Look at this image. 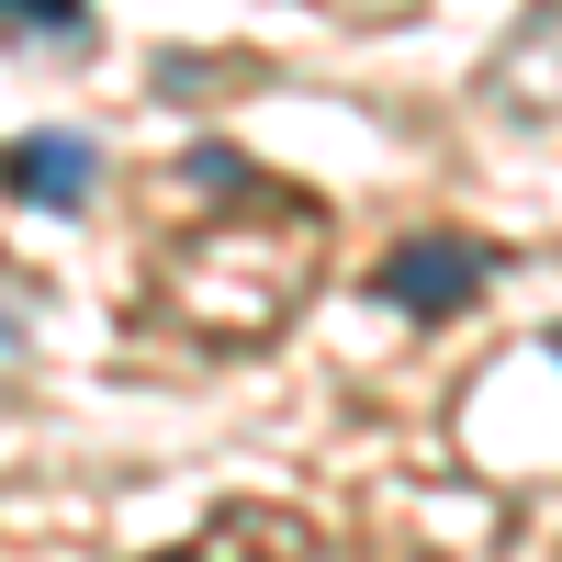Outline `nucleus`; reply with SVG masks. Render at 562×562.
Here are the masks:
<instances>
[{"label": "nucleus", "instance_id": "f257e3e1", "mask_svg": "<svg viewBox=\"0 0 562 562\" xmlns=\"http://www.w3.org/2000/svg\"><path fill=\"white\" fill-rule=\"evenodd\" d=\"M371 293H383L394 315H416V326H439V315H461L484 293V248L473 237H405L383 270H371Z\"/></svg>", "mask_w": 562, "mask_h": 562}, {"label": "nucleus", "instance_id": "f03ea898", "mask_svg": "<svg viewBox=\"0 0 562 562\" xmlns=\"http://www.w3.org/2000/svg\"><path fill=\"white\" fill-rule=\"evenodd\" d=\"M0 180H12V203H34V214H79L90 192H102V147L68 135V124H34V135H12Z\"/></svg>", "mask_w": 562, "mask_h": 562}, {"label": "nucleus", "instance_id": "7ed1b4c3", "mask_svg": "<svg viewBox=\"0 0 562 562\" xmlns=\"http://www.w3.org/2000/svg\"><path fill=\"white\" fill-rule=\"evenodd\" d=\"M0 45H34V57H79V45H90V0H0Z\"/></svg>", "mask_w": 562, "mask_h": 562}, {"label": "nucleus", "instance_id": "20e7f679", "mask_svg": "<svg viewBox=\"0 0 562 562\" xmlns=\"http://www.w3.org/2000/svg\"><path fill=\"white\" fill-rule=\"evenodd\" d=\"M540 68H551V90H540L529 113H562V0H551V12H540L518 45H506V57H495V90H518V79H540Z\"/></svg>", "mask_w": 562, "mask_h": 562}, {"label": "nucleus", "instance_id": "39448f33", "mask_svg": "<svg viewBox=\"0 0 562 562\" xmlns=\"http://www.w3.org/2000/svg\"><path fill=\"white\" fill-rule=\"evenodd\" d=\"M180 180H192V192H237L248 158H237V147H192V158H180Z\"/></svg>", "mask_w": 562, "mask_h": 562}, {"label": "nucleus", "instance_id": "423d86ee", "mask_svg": "<svg viewBox=\"0 0 562 562\" xmlns=\"http://www.w3.org/2000/svg\"><path fill=\"white\" fill-rule=\"evenodd\" d=\"M0 360H23V326H0Z\"/></svg>", "mask_w": 562, "mask_h": 562}]
</instances>
